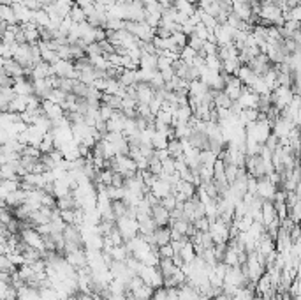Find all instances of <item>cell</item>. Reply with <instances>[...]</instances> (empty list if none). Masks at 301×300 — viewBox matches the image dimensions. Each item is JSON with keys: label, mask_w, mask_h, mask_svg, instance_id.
Returning <instances> with one entry per match:
<instances>
[{"label": "cell", "mask_w": 301, "mask_h": 300, "mask_svg": "<svg viewBox=\"0 0 301 300\" xmlns=\"http://www.w3.org/2000/svg\"><path fill=\"white\" fill-rule=\"evenodd\" d=\"M115 226L117 230L120 231L122 239L127 242V240L134 239V237L139 233V228H137V221L132 219V217H129V215H124V217H118L115 221Z\"/></svg>", "instance_id": "1"}, {"label": "cell", "mask_w": 301, "mask_h": 300, "mask_svg": "<svg viewBox=\"0 0 301 300\" xmlns=\"http://www.w3.org/2000/svg\"><path fill=\"white\" fill-rule=\"evenodd\" d=\"M137 276H139L141 279H143V283L148 284L150 288H153V290L162 288V281H164V277H162L161 270H159V268H157V267H150V265H143Z\"/></svg>", "instance_id": "2"}, {"label": "cell", "mask_w": 301, "mask_h": 300, "mask_svg": "<svg viewBox=\"0 0 301 300\" xmlns=\"http://www.w3.org/2000/svg\"><path fill=\"white\" fill-rule=\"evenodd\" d=\"M269 96H271V106H275L278 111L284 110L285 106H289L294 98L293 90H291L289 87H280V85H278L275 90H271Z\"/></svg>", "instance_id": "3"}, {"label": "cell", "mask_w": 301, "mask_h": 300, "mask_svg": "<svg viewBox=\"0 0 301 300\" xmlns=\"http://www.w3.org/2000/svg\"><path fill=\"white\" fill-rule=\"evenodd\" d=\"M278 187L275 186L268 177H261V179H257V189H256V198L262 200V201H271L277 193Z\"/></svg>", "instance_id": "4"}, {"label": "cell", "mask_w": 301, "mask_h": 300, "mask_svg": "<svg viewBox=\"0 0 301 300\" xmlns=\"http://www.w3.org/2000/svg\"><path fill=\"white\" fill-rule=\"evenodd\" d=\"M65 261H67L74 270H80V268L88 267V254L83 251V248H78L74 251L65 252Z\"/></svg>", "instance_id": "5"}, {"label": "cell", "mask_w": 301, "mask_h": 300, "mask_svg": "<svg viewBox=\"0 0 301 300\" xmlns=\"http://www.w3.org/2000/svg\"><path fill=\"white\" fill-rule=\"evenodd\" d=\"M245 65H249V69L252 71L256 76H262V74L271 67V62H269V58L266 57L264 53H259V55L250 58V62Z\"/></svg>", "instance_id": "6"}, {"label": "cell", "mask_w": 301, "mask_h": 300, "mask_svg": "<svg viewBox=\"0 0 301 300\" xmlns=\"http://www.w3.org/2000/svg\"><path fill=\"white\" fill-rule=\"evenodd\" d=\"M241 90H243V85H241V81L238 80L236 76H227L225 74V85H224V92L231 101H236L240 98Z\"/></svg>", "instance_id": "7"}, {"label": "cell", "mask_w": 301, "mask_h": 300, "mask_svg": "<svg viewBox=\"0 0 301 300\" xmlns=\"http://www.w3.org/2000/svg\"><path fill=\"white\" fill-rule=\"evenodd\" d=\"M150 215H152V221L155 223V226H168L169 219H171L169 210H168V208L162 207L161 201L153 205L152 210H150Z\"/></svg>", "instance_id": "8"}, {"label": "cell", "mask_w": 301, "mask_h": 300, "mask_svg": "<svg viewBox=\"0 0 301 300\" xmlns=\"http://www.w3.org/2000/svg\"><path fill=\"white\" fill-rule=\"evenodd\" d=\"M150 193H152L155 198L162 200L164 196H168V195L173 193V186H171L169 182H166L164 179H161V177H157L155 182H153L152 187H150Z\"/></svg>", "instance_id": "9"}, {"label": "cell", "mask_w": 301, "mask_h": 300, "mask_svg": "<svg viewBox=\"0 0 301 300\" xmlns=\"http://www.w3.org/2000/svg\"><path fill=\"white\" fill-rule=\"evenodd\" d=\"M152 235L157 248H161V246H166V244L171 242V230H169V226H157Z\"/></svg>", "instance_id": "10"}, {"label": "cell", "mask_w": 301, "mask_h": 300, "mask_svg": "<svg viewBox=\"0 0 301 300\" xmlns=\"http://www.w3.org/2000/svg\"><path fill=\"white\" fill-rule=\"evenodd\" d=\"M236 78L241 81V85L249 87V89L252 87L254 81L257 80L256 74H254L252 71L249 69V65H240V69H238V73H236Z\"/></svg>", "instance_id": "11"}, {"label": "cell", "mask_w": 301, "mask_h": 300, "mask_svg": "<svg viewBox=\"0 0 301 300\" xmlns=\"http://www.w3.org/2000/svg\"><path fill=\"white\" fill-rule=\"evenodd\" d=\"M157 268L161 270L162 277H171L180 267H176V265H174L173 258H161V260H159V265H157Z\"/></svg>", "instance_id": "12"}, {"label": "cell", "mask_w": 301, "mask_h": 300, "mask_svg": "<svg viewBox=\"0 0 301 300\" xmlns=\"http://www.w3.org/2000/svg\"><path fill=\"white\" fill-rule=\"evenodd\" d=\"M178 256H180L181 263H185V265L192 263V261L196 260V256H197V254H196V251H194V248H192V244H190V240H187V242L183 244V248L180 249Z\"/></svg>", "instance_id": "13"}, {"label": "cell", "mask_w": 301, "mask_h": 300, "mask_svg": "<svg viewBox=\"0 0 301 300\" xmlns=\"http://www.w3.org/2000/svg\"><path fill=\"white\" fill-rule=\"evenodd\" d=\"M173 7L183 16H192V12L196 11V4H190L187 0H173Z\"/></svg>", "instance_id": "14"}, {"label": "cell", "mask_w": 301, "mask_h": 300, "mask_svg": "<svg viewBox=\"0 0 301 300\" xmlns=\"http://www.w3.org/2000/svg\"><path fill=\"white\" fill-rule=\"evenodd\" d=\"M166 150H168V154L171 159H178L181 157V154H183V149H181V142L178 138H173L168 142V147H166Z\"/></svg>", "instance_id": "15"}, {"label": "cell", "mask_w": 301, "mask_h": 300, "mask_svg": "<svg viewBox=\"0 0 301 300\" xmlns=\"http://www.w3.org/2000/svg\"><path fill=\"white\" fill-rule=\"evenodd\" d=\"M37 149L41 150V154H48V152H51V150L55 149V142H53L51 131L43 136V140H41V143H39V147H37Z\"/></svg>", "instance_id": "16"}, {"label": "cell", "mask_w": 301, "mask_h": 300, "mask_svg": "<svg viewBox=\"0 0 301 300\" xmlns=\"http://www.w3.org/2000/svg\"><path fill=\"white\" fill-rule=\"evenodd\" d=\"M67 16L73 23H83V21H86V16H85L83 9H81L78 4H74L73 7H71V11H69Z\"/></svg>", "instance_id": "17"}, {"label": "cell", "mask_w": 301, "mask_h": 300, "mask_svg": "<svg viewBox=\"0 0 301 300\" xmlns=\"http://www.w3.org/2000/svg\"><path fill=\"white\" fill-rule=\"evenodd\" d=\"M127 203L124 200H117V201H111V210H113V215H115V219L118 217H124L127 215Z\"/></svg>", "instance_id": "18"}, {"label": "cell", "mask_w": 301, "mask_h": 300, "mask_svg": "<svg viewBox=\"0 0 301 300\" xmlns=\"http://www.w3.org/2000/svg\"><path fill=\"white\" fill-rule=\"evenodd\" d=\"M109 254H111L113 261H125L127 260V256H129V251L124 244H122V246H115V248H111Z\"/></svg>", "instance_id": "19"}, {"label": "cell", "mask_w": 301, "mask_h": 300, "mask_svg": "<svg viewBox=\"0 0 301 300\" xmlns=\"http://www.w3.org/2000/svg\"><path fill=\"white\" fill-rule=\"evenodd\" d=\"M178 55H180V60H181V62H185V64H189V65H190V64H192L194 58H196L197 51H196V50H192L189 45H187V46H183V48L180 50V53H178Z\"/></svg>", "instance_id": "20"}, {"label": "cell", "mask_w": 301, "mask_h": 300, "mask_svg": "<svg viewBox=\"0 0 301 300\" xmlns=\"http://www.w3.org/2000/svg\"><path fill=\"white\" fill-rule=\"evenodd\" d=\"M224 170H225V180H227V184H233L234 180H236L238 173H240V168H238L236 164H233V162H229V164H224Z\"/></svg>", "instance_id": "21"}, {"label": "cell", "mask_w": 301, "mask_h": 300, "mask_svg": "<svg viewBox=\"0 0 301 300\" xmlns=\"http://www.w3.org/2000/svg\"><path fill=\"white\" fill-rule=\"evenodd\" d=\"M168 142H169V140L166 138V136H162L161 133H153L152 140H150V143H152V147H153L155 150L166 149V147H168Z\"/></svg>", "instance_id": "22"}, {"label": "cell", "mask_w": 301, "mask_h": 300, "mask_svg": "<svg viewBox=\"0 0 301 300\" xmlns=\"http://www.w3.org/2000/svg\"><path fill=\"white\" fill-rule=\"evenodd\" d=\"M171 39H173V43L178 46V50H181L183 46H187V36H185L183 32H180V30H176V32L171 34Z\"/></svg>", "instance_id": "23"}, {"label": "cell", "mask_w": 301, "mask_h": 300, "mask_svg": "<svg viewBox=\"0 0 301 300\" xmlns=\"http://www.w3.org/2000/svg\"><path fill=\"white\" fill-rule=\"evenodd\" d=\"M176 203H178V200L174 198L173 193H171V195H168V196H164V198L161 200V205H162L164 208H168L169 212H171L174 207H176Z\"/></svg>", "instance_id": "24"}, {"label": "cell", "mask_w": 301, "mask_h": 300, "mask_svg": "<svg viewBox=\"0 0 301 300\" xmlns=\"http://www.w3.org/2000/svg\"><path fill=\"white\" fill-rule=\"evenodd\" d=\"M157 254H159V258H173L174 251H173V248H171L169 244H166V246L157 248Z\"/></svg>", "instance_id": "25"}, {"label": "cell", "mask_w": 301, "mask_h": 300, "mask_svg": "<svg viewBox=\"0 0 301 300\" xmlns=\"http://www.w3.org/2000/svg\"><path fill=\"white\" fill-rule=\"evenodd\" d=\"M192 226L196 228L197 231H208V228H210V219L203 215V217H199V219L194 221Z\"/></svg>", "instance_id": "26"}, {"label": "cell", "mask_w": 301, "mask_h": 300, "mask_svg": "<svg viewBox=\"0 0 301 300\" xmlns=\"http://www.w3.org/2000/svg\"><path fill=\"white\" fill-rule=\"evenodd\" d=\"M262 147H264V149H268L269 152H273V150L278 149V138L275 136L273 133H271L268 138H266V142H264V145H262Z\"/></svg>", "instance_id": "27"}]
</instances>
